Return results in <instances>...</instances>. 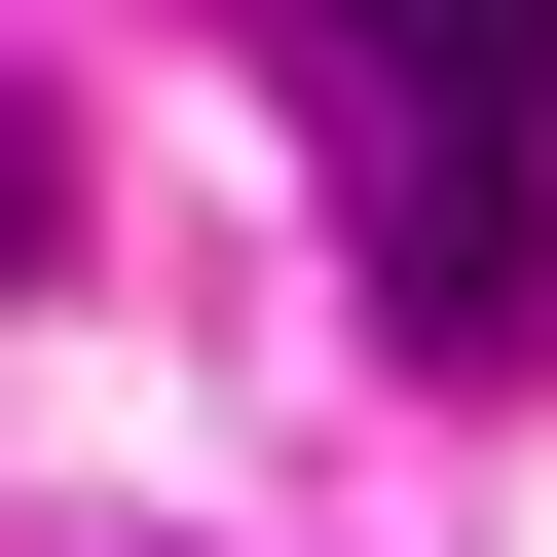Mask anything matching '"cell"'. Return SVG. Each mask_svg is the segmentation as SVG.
I'll list each match as a JSON object with an SVG mask.
<instances>
[{"mask_svg":"<svg viewBox=\"0 0 557 557\" xmlns=\"http://www.w3.org/2000/svg\"><path fill=\"white\" fill-rule=\"evenodd\" d=\"M335 186L409 335H557V112H335Z\"/></svg>","mask_w":557,"mask_h":557,"instance_id":"6da1fadb","label":"cell"},{"mask_svg":"<svg viewBox=\"0 0 557 557\" xmlns=\"http://www.w3.org/2000/svg\"><path fill=\"white\" fill-rule=\"evenodd\" d=\"M335 112H557V0H335Z\"/></svg>","mask_w":557,"mask_h":557,"instance_id":"7a4b0ae2","label":"cell"},{"mask_svg":"<svg viewBox=\"0 0 557 557\" xmlns=\"http://www.w3.org/2000/svg\"><path fill=\"white\" fill-rule=\"evenodd\" d=\"M38 260H75V112L0 75V298H38Z\"/></svg>","mask_w":557,"mask_h":557,"instance_id":"3957f363","label":"cell"}]
</instances>
